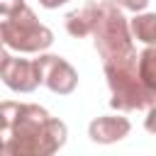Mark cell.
Returning <instances> with one entry per match:
<instances>
[{"label":"cell","mask_w":156,"mask_h":156,"mask_svg":"<svg viewBox=\"0 0 156 156\" xmlns=\"http://www.w3.org/2000/svg\"><path fill=\"white\" fill-rule=\"evenodd\" d=\"M2 156H54L68 136L66 124L34 102H2Z\"/></svg>","instance_id":"1"},{"label":"cell","mask_w":156,"mask_h":156,"mask_svg":"<svg viewBox=\"0 0 156 156\" xmlns=\"http://www.w3.org/2000/svg\"><path fill=\"white\" fill-rule=\"evenodd\" d=\"M2 46L20 54H41L54 44V32L37 20L24 0H0Z\"/></svg>","instance_id":"2"},{"label":"cell","mask_w":156,"mask_h":156,"mask_svg":"<svg viewBox=\"0 0 156 156\" xmlns=\"http://www.w3.org/2000/svg\"><path fill=\"white\" fill-rule=\"evenodd\" d=\"M95 49L102 58V66L119 63L136 56L134 49V34L127 22V17L119 12V5L115 0L98 2V20L93 29Z\"/></svg>","instance_id":"3"},{"label":"cell","mask_w":156,"mask_h":156,"mask_svg":"<svg viewBox=\"0 0 156 156\" xmlns=\"http://www.w3.org/2000/svg\"><path fill=\"white\" fill-rule=\"evenodd\" d=\"M105 76H107V85H110V105L119 112H129V110H144L156 105V95L144 85L141 76H139V56L119 61V63H110L102 66Z\"/></svg>","instance_id":"4"},{"label":"cell","mask_w":156,"mask_h":156,"mask_svg":"<svg viewBox=\"0 0 156 156\" xmlns=\"http://www.w3.org/2000/svg\"><path fill=\"white\" fill-rule=\"evenodd\" d=\"M0 78L15 93H32V90H37L41 85L37 61L12 56L10 49H5L2 56H0Z\"/></svg>","instance_id":"5"},{"label":"cell","mask_w":156,"mask_h":156,"mask_svg":"<svg viewBox=\"0 0 156 156\" xmlns=\"http://www.w3.org/2000/svg\"><path fill=\"white\" fill-rule=\"evenodd\" d=\"M39 66V76H41V85H46L51 93L56 95H71L78 85V73L76 68L54 54H39V58H34Z\"/></svg>","instance_id":"6"},{"label":"cell","mask_w":156,"mask_h":156,"mask_svg":"<svg viewBox=\"0 0 156 156\" xmlns=\"http://www.w3.org/2000/svg\"><path fill=\"white\" fill-rule=\"evenodd\" d=\"M129 129H132V124H129L127 117H122V115H102V117H95L88 124V136L95 144H115V141H122L129 134Z\"/></svg>","instance_id":"7"},{"label":"cell","mask_w":156,"mask_h":156,"mask_svg":"<svg viewBox=\"0 0 156 156\" xmlns=\"http://www.w3.org/2000/svg\"><path fill=\"white\" fill-rule=\"evenodd\" d=\"M95 20H98V5H85L80 10H73L66 15V32L71 37H88L95 29Z\"/></svg>","instance_id":"8"},{"label":"cell","mask_w":156,"mask_h":156,"mask_svg":"<svg viewBox=\"0 0 156 156\" xmlns=\"http://www.w3.org/2000/svg\"><path fill=\"white\" fill-rule=\"evenodd\" d=\"M132 34L146 46H156V12H136L129 20Z\"/></svg>","instance_id":"9"},{"label":"cell","mask_w":156,"mask_h":156,"mask_svg":"<svg viewBox=\"0 0 156 156\" xmlns=\"http://www.w3.org/2000/svg\"><path fill=\"white\" fill-rule=\"evenodd\" d=\"M139 76L144 85L156 95V46H146L139 54Z\"/></svg>","instance_id":"10"},{"label":"cell","mask_w":156,"mask_h":156,"mask_svg":"<svg viewBox=\"0 0 156 156\" xmlns=\"http://www.w3.org/2000/svg\"><path fill=\"white\" fill-rule=\"evenodd\" d=\"M115 2L124 10H129V12H144L146 5H149V0H115Z\"/></svg>","instance_id":"11"},{"label":"cell","mask_w":156,"mask_h":156,"mask_svg":"<svg viewBox=\"0 0 156 156\" xmlns=\"http://www.w3.org/2000/svg\"><path fill=\"white\" fill-rule=\"evenodd\" d=\"M144 127H146V132L156 134V105L149 107V115H146V119H144Z\"/></svg>","instance_id":"12"},{"label":"cell","mask_w":156,"mask_h":156,"mask_svg":"<svg viewBox=\"0 0 156 156\" xmlns=\"http://www.w3.org/2000/svg\"><path fill=\"white\" fill-rule=\"evenodd\" d=\"M68 0H39V5L41 7H46V10H56V7H61V5H66Z\"/></svg>","instance_id":"13"},{"label":"cell","mask_w":156,"mask_h":156,"mask_svg":"<svg viewBox=\"0 0 156 156\" xmlns=\"http://www.w3.org/2000/svg\"><path fill=\"white\" fill-rule=\"evenodd\" d=\"M0 156H2V154H0Z\"/></svg>","instance_id":"14"}]
</instances>
